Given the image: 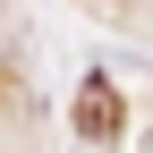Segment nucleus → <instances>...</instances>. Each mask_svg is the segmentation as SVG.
<instances>
[{
	"label": "nucleus",
	"mask_w": 153,
	"mask_h": 153,
	"mask_svg": "<svg viewBox=\"0 0 153 153\" xmlns=\"http://www.w3.org/2000/svg\"><path fill=\"white\" fill-rule=\"evenodd\" d=\"M76 128H85V136H111V128H119V94H111L102 76L76 85Z\"/></svg>",
	"instance_id": "1"
}]
</instances>
